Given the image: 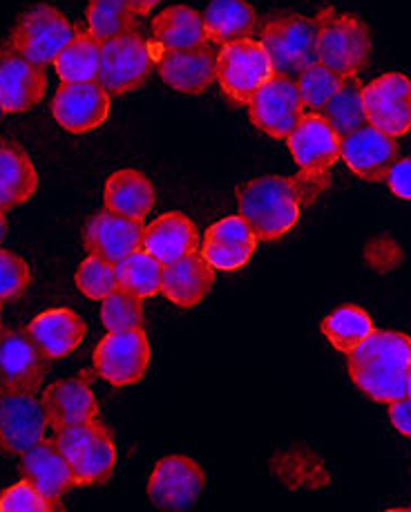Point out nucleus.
Instances as JSON below:
<instances>
[{"label": "nucleus", "instance_id": "44", "mask_svg": "<svg viewBox=\"0 0 411 512\" xmlns=\"http://www.w3.org/2000/svg\"><path fill=\"white\" fill-rule=\"evenodd\" d=\"M126 3L135 9L137 16H148L152 14V9L161 3V0H126Z\"/></svg>", "mask_w": 411, "mask_h": 512}, {"label": "nucleus", "instance_id": "33", "mask_svg": "<svg viewBox=\"0 0 411 512\" xmlns=\"http://www.w3.org/2000/svg\"><path fill=\"white\" fill-rule=\"evenodd\" d=\"M137 18L126 0H90L85 9V30L103 43L137 30Z\"/></svg>", "mask_w": 411, "mask_h": 512}, {"label": "nucleus", "instance_id": "9", "mask_svg": "<svg viewBox=\"0 0 411 512\" xmlns=\"http://www.w3.org/2000/svg\"><path fill=\"white\" fill-rule=\"evenodd\" d=\"M246 106L253 126L273 139L289 137L302 117L307 115L298 83L293 77H284V74H275L269 83H264Z\"/></svg>", "mask_w": 411, "mask_h": 512}, {"label": "nucleus", "instance_id": "17", "mask_svg": "<svg viewBox=\"0 0 411 512\" xmlns=\"http://www.w3.org/2000/svg\"><path fill=\"white\" fill-rule=\"evenodd\" d=\"M47 72L12 45L0 50V106L9 115L32 110L45 99Z\"/></svg>", "mask_w": 411, "mask_h": 512}, {"label": "nucleus", "instance_id": "35", "mask_svg": "<svg viewBox=\"0 0 411 512\" xmlns=\"http://www.w3.org/2000/svg\"><path fill=\"white\" fill-rule=\"evenodd\" d=\"M362 88L365 85L360 83L358 77L344 79L340 90L333 94L331 101L322 108L320 115L327 119L340 137L351 135L353 130L365 126V106H362Z\"/></svg>", "mask_w": 411, "mask_h": 512}, {"label": "nucleus", "instance_id": "1", "mask_svg": "<svg viewBox=\"0 0 411 512\" xmlns=\"http://www.w3.org/2000/svg\"><path fill=\"white\" fill-rule=\"evenodd\" d=\"M331 186V175L280 177L264 175L251 179L237 191L240 215L260 242L280 240L300 222L302 206L313 204Z\"/></svg>", "mask_w": 411, "mask_h": 512}, {"label": "nucleus", "instance_id": "42", "mask_svg": "<svg viewBox=\"0 0 411 512\" xmlns=\"http://www.w3.org/2000/svg\"><path fill=\"white\" fill-rule=\"evenodd\" d=\"M389 191L400 199H411V157L396 159L385 177Z\"/></svg>", "mask_w": 411, "mask_h": 512}, {"label": "nucleus", "instance_id": "28", "mask_svg": "<svg viewBox=\"0 0 411 512\" xmlns=\"http://www.w3.org/2000/svg\"><path fill=\"white\" fill-rule=\"evenodd\" d=\"M152 39L159 52L206 45L204 14L188 5H172L152 18Z\"/></svg>", "mask_w": 411, "mask_h": 512}, {"label": "nucleus", "instance_id": "13", "mask_svg": "<svg viewBox=\"0 0 411 512\" xmlns=\"http://www.w3.org/2000/svg\"><path fill=\"white\" fill-rule=\"evenodd\" d=\"M52 115L72 135L97 130L110 117V92L99 81L61 83L52 99Z\"/></svg>", "mask_w": 411, "mask_h": 512}, {"label": "nucleus", "instance_id": "49", "mask_svg": "<svg viewBox=\"0 0 411 512\" xmlns=\"http://www.w3.org/2000/svg\"><path fill=\"white\" fill-rule=\"evenodd\" d=\"M409 510H411V506H409Z\"/></svg>", "mask_w": 411, "mask_h": 512}, {"label": "nucleus", "instance_id": "32", "mask_svg": "<svg viewBox=\"0 0 411 512\" xmlns=\"http://www.w3.org/2000/svg\"><path fill=\"white\" fill-rule=\"evenodd\" d=\"M322 334L338 352L349 354L353 347H358L362 340L374 334V322L365 309L342 305L322 320Z\"/></svg>", "mask_w": 411, "mask_h": 512}, {"label": "nucleus", "instance_id": "45", "mask_svg": "<svg viewBox=\"0 0 411 512\" xmlns=\"http://www.w3.org/2000/svg\"><path fill=\"white\" fill-rule=\"evenodd\" d=\"M5 235H7V220H5V211L0 208V244H3Z\"/></svg>", "mask_w": 411, "mask_h": 512}, {"label": "nucleus", "instance_id": "8", "mask_svg": "<svg viewBox=\"0 0 411 512\" xmlns=\"http://www.w3.org/2000/svg\"><path fill=\"white\" fill-rule=\"evenodd\" d=\"M150 343L143 327L110 331L94 349V372L114 387L139 383L150 367Z\"/></svg>", "mask_w": 411, "mask_h": 512}, {"label": "nucleus", "instance_id": "14", "mask_svg": "<svg viewBox=\"0 0 411 512\" xmlns=\"http://www.w3.org/2000/svg\"><path fill=\"white\" fill-rule=\"evenodd\" d=\"M284 141L302 173L327 175L340 159L342 137L320 112H307Z\"/></svg>", "mask_w": 411, "mask_h": 512}, {"label": "nucleus", "instance_id": "3", "mask_svg": "<svg viewBox=\"0 0 411 512\" xmlns=\"http://www.w3.org/2000/svg\"><path fill=\"white\" fill-rule=\"evenodd\" d=\"M318 21V61L342 79L358 77L371 59V30L356 14H342L333 7L322 9Z\"/></svg>", "mask_w": 411, "mask_h": 512}, {"label": "nucleus", "instance_id": "20", "mask_svg": "<svg viewBox=\"0 0 411 512\" xmlns=\"http://www.w3.org/2000/svg\"><path fill=\"white\" fill-rule=\"evenodd\" d=\"M143 233L146 226L141 220H130L105 208L85 222L83 244L90 255L119 264L141 249Z\"/></svg>", "mask_w": 411, "mask_h": 512}, {"label": "nucleus", "instance_id": "48", "mask_svg": "<svg viewBox=\"0 0 411 512\" xmlns=\"http://www.w3.org/2000/svg\"><path fill=\"white\" fill-rule=\"evenodd\" d=\"M407 396L411 398V374H409V385H407Z\"/></svg>", "mask_w": 411, "mask_h": 512}, {"label": "nucleus", "instance_id": "27", "mask_svg": "<svg viewBox=\"0 0 411 512\" xmlns=\"http://www.w3.org/2000/svg\"><path fill=\"white\" fill-rule=\"evenodd\" d=\"M38 188L32 157L14 141L0 139V208L12 211L30 202Z\"/></svg>", "mask_w": 411, "mask_h": 512}, {"label": "nucleus", "instance_id": "10", "mask_svg": "<svg viewBox=\"0 0 411 512\" xmlns=\"http://www.w3.org/2000/svg\"><path fill=\"white\" fill-rule=\"evenodd\" d=\"M206 490V472L186 454L159 459L148 479V499L159 510H186L197 504Z\"/></svg>", "mask_w": 411, "mask_h": 512}, {"label": "nucleus", "instance_id": "5", "mask_svg": "<svg viewBox=\"0 0 411 512\" xmlns=\"http://www.w3.org/2000/svg\"><path fill=\"white\" fill-rule=\"evenodd\" d=\"M76 30L79 27L70 23L61 9L38 3L18 18L9 45L25 59L47 68L61 54L63 47L74 39Z\"/></svg>", "mask_w": 411, "mask_h": 512}, {"label": "nucleus", "instance_id": "47", "mask_svg": "<svg viewBox=\"0 0 411 512\" xmlns=\"http://www.w3.org/2000/svg\"><path fill=\"white\" fill-rule=\"evenodd\" d=\"M5 115H7V112L3 110V106H0V123H3V119H5Z\"/></svg>", "mask_w": 411, "mask_h": 512}, {"label": "nucleus", "instance_id": "4", "mask_svg": "<svg viewBox=\"0 0 411 512\" xmlns=\"http://www.w3.org/2000/svg\"><path fill=\"white\" fill-rule=\"evenodd\" d=\"M260 43L271 56L275 74L295 79L300 70L318 61V21L302 14H275L262 25Z\"/></svg>", "mask_w": 411, "mask_h": 512}, {"label": "nucleus", "instance_id": "22", "mask_svg": "<svg viewBox=\"0 0 411 512\" xmlns=\"http://www.w3.org/2000/svg\"><path fill=\"white\" fill-rule=\"evenodd\" d=\"M21 474L52 501H63V495L76 488L72 463L65 459L54 439L38 441L34 448L21 454Z\"/></svg>", "mask_w": 411, "mask_h": 512}, {"label": "nucleus", "instance_id": "36", "mask_svg": "<svg viewBox=\"0 0 411 512\" xmlns=\"http://www.w3.org/2000/svg\"><path fill=\"white\" fill-rule=\"evenodd\" d=\"M342 77L333 70H329L327 65H322L320 61L309 63L307 68L300 70L298 77H295V83H298L300 97L304 103V110L307 112H322V108L331 101L333 94L340 90Z\"/></svg>", "mask_w": 411, "mask_h": 512}, {"label": "nucleus", "instance_id": "37", "mask_svg": "<svg viewBox=\"0 0 411 512\" xmlns=\"http://www.w3.org/2000/svg\"><path fill=\"white\" fill-rule=\"evenodd\" d=\"M101 322L108 331L143 327V298L119 287L108 298L101 300Z\"/></svg>", "mask_w": 411, "mask_h": 512}, {"label": "nucleus", "instance_id": "18", "mask_svg": "<svg viewBox=\"0 0 411 512\" xmlns=\"http://www.w3.org/2000/svg\"><path fill=\"white\" fill-rule=\"evenodd\" d=\"M41 403L47 423L54 430L101 419L99 401L92 392V372H81L79 376L47 385L41 394Z\"/></svg>", "mask_w": 411, "mask_h": 512}, {"label": "nucleus", "instance_id": "21", "mask_svg": "<svg viewBox=\"0 0 411 512\" xmlns=\"http://www.w3.org/2000/svg\"><path fill=\"white\" fill-rule=\"evenodd\" d=\"M257 235L242 215L224 217L206 231L202 253L206 262L219 271H235L253 258L257 249Z\"/></svg>", "mask_w": 411, "mask_h": 512}, {"label": "nucleus", "instance_id": "24", "mask_svg": "<svg viewBox=\"0 0 411 512\" xmlns=\"http://www.w3.org/2000/svg\"><path fill=\"white\" fill-rule=\"evenodd\" d=\"M215 284V269L210 267L202 253H188L184 258L164 267V287L161 293L181 309L197 307Z\"/></svg>", "mask_w": 411, "mask_h": 512}, {"label": "nucleus", "instance_id": "2", "mask_svg": "<svg viewBox=\"0 0 411 512\" xmlns=\"http://www.w3.org/2000/svg\"><path fill=\"white\" fill-rule=\"evenodd\" d=\"M353 385L371 401L387 405L407 396L411 374V338L400 331H376L347 354Z\"/></svg>", "mask_w": 411, "mask_h": 512}, {"label": "nucleus", "instance_id": "6", "mask_svg": "<svg viewBox=\"0 0 411 512\" xmlns=\"http://www.w3.org/2000/svg\"><path fill=\"white\" fill-rule=\"evenodd\" d=\"M275 77L269 52L260 41L244 39L217 52V83L235 106H246L253 94Z\"/></svg>", "mask_w": 411, "mask_h": 512}, {"label": "nucleus", "instance_id": "15", "mask_svg": "<svg viewBox=\"0 0 411 512\" xmlns=\"http://www.w3.org/2000/svg\"><path fill=\"white\" fill-rule=\"evenodd\" d=\"M47 416L36 394H0V452L25 454L45 439Z\"/></svg>", "mask_w": 411, "mask_h": 512}, {"label": "nucleus", "instance_id": "43", "mask_svg": "<svg viewBox=\"0 0 411 512\" xmlns=\"http://www.w3.org/2000/svg\"><path fill=\"white\" fill-rule=\"evenodd\" d=\"M389 405V421L394 428L411 439V398L403 396L396 398V401L387 403Z\"/></svg>", "mask_w": 411, "mask_h": 512}, {"label": "nucleus", "instance_id": "31", "mask_svg": "<svg viewBox=\"0 0 411 512\" xmlns=\"http://www.w3.org/2000/svg\"><path fill=\"white\" fill-rule=\"evenodd\" d=\"M117 443L110 430L99 434L92 443L76 454L72 461V470L76 477V486H99V483H108L117 468Z\"/></svg>", "mask_w": 411, "mask_h": 512}, {"label": "nucleus", "instance_id": "46", "mask_svg": "<svg viewBox=\"0 0 411 512\" xmlns=\"http://www.w3.org/2000/svg\"><path fill=\"white\" fill-rule=\"evenodd\" d=\"M3 305V302H0ZM0 329H3V307H0Z\"/></svg>", "mask_w": 411, "mask_h": 512}, {"label": "nucleus", "instance_id": "41", "mask_svg": "<svg viewBox=\"0 0 411 512\" xmlns=\"http://www.w3.org/2000/svg\"><path fill=\"white\" fill-rule=\"evenodd\" d=\"M105 430L108 428L101 423V419H94L88 423H76V425H68V428L56 430L54 441L59 445V450L65 454V459L72 463L76 459V454H79L85 445L92 443Z\"/></svg>", "mask_w": 411, "mask_h": 512}, {"label": "nucleus", "instance_id": "29", "mask_svg": "<svg viewBox=\"0 0 411 512\" xmlns=\"http://www.w3.org/2000/svg\"><path fill=\"white\" fill-rule=\"evenodd\" d=\"M208 43L228 45L251 39L257 27V14L246 0H210L204 12Z\"/></svg>", "mask_w": 411, "mask_h": 512}, {"label": "nucleus", "instance_id": "40", "mask_svg": "<svg viewBox=\"0 0 411 512\" xmlns=\"http://www.w3.org/2000/svg\"><path fill=\"white\" fill-rule=\"evenodd\" d=\"M32 284V271L27 262L12 251L0 249V302L18 300Z\"/></svg>", "mask_w": 411, "mask_h": 512}, {"label": "nucleus", "instance_id": "12", "mask_svg": "<svg viewBox=\"0 0 411 512\" xmlns=\"http://www.w3.org/2000/svg\"><path fill=\"white\" fill-rule=\"evenodd\" d=\"M47 358L27 331L0 329V394H38L43 390Z\"/></svg>", "mask_w": 411, "mask_h": 512}, {"label": "nucleus", "instance_id": "16", "mask_svg": "<svg viewBox=\"0 0 411 512\" xmlns=\"http://www.w3.org/2000/svg\"><path fill=\"white\" fill-rule=\"evenodd\" d=\"M340 159L353 175L365 182H385L389 168L398 159L396 137L365 123L351 135L342 137Z\"/></svg>", "mask_w": 411, "mask_h": 512}, {"label": "nucleus", "instance_id": "23", "mask_svg": "<svg viewBox=\"0 0 411 512\" xmlns=\"http://www.w3.org/2000/svg\"><path fill=\"white\" fill-rule=\"evenodd\" d=\"M25 331L47 360H59L81 347L88 325L72 309H50L38 314Z\"/></svg>", "mask_w": 411, "mask_h": 512}, {"label": "nucleus", "instance_id": "34", "mask_svg": "<svg viewBox=\"0 0 411 512\" xmlns=\"http://www.w3.org/2000/svg\"><path fill=\"white\" fill-rule=\"evenodd\" d=\"M164 267L166 264H161L150 253L139 249L117 264L119 287L137 293L143 300L155 298L164 287Z\"/></svg>", "mask_w": 411, "mask_h": 512}, {"label": "nucleus", "instance_id": "7", "mask_svg": "<svg viewBox=\"0 0 411 512\" xmlns=\"http://www.w3.org/2000/svg\"><path fill=\"white\" fill-rule=\"evenodd\" d=\"M152 65H155V54L150 52L148 41L132 30L101 43L97 81L110 92V97H121L139 90L148 81Z\"/></svg>", "mask_w": 411, "mask_h": 512}, {"label": "nucleus", "instance_id": "25", "mask_svg": "<svg viewBox=\"0 0 411 512\" xmlns=\"http://www.w3.org/2000/svg\"><path fill=\"white\" fill-rule=\"evenodd\" d=\"M199 233L195 222L184 213H164L146 226L141 249L157 258L161 264H170L184 255L197 251Z\"/></svg>", "mask_w": 411, "mask_h": 512}, {"label": "nucleus", "instance_id": "38", "mask_svg": "<svg viewBox=\"0 0 411 512\" xmlns=\"http://www.w3.org/2000/svg\"><path fill=\"white\" fill-rule=\"evenodd\" d=\"M76 289L88 300H105L112 291L119 289L117 264L88 255L76 269Z\"/></svg>", "mask_w": 411, "mask_h": 512}, {"label": "nucleus", "instance_id": "11", "mask_svg": "<svg viewBox=\"0 0 411 512\" xmlns=\"http://www.w3.org/2000/svg\"><path fill=\"white\" fill-rule=\"evenodd\" d=\"M362 106L371 126L391 137H405L411 130V79L389 72L362 88Z\"/></svg>", "mask_w": 411, "mask_h": 512}, {"label": "nucleus", "instance_id": "30", "mask_svg": "<svg viewBox=\"0 0 411 512\" xmlns=\"http://www.w3.org/2000/svg\"><path fill=\"white\" fill-rule=\"evenodd\" d=\"M52 65L61 83L97 81L101 65V41L94 39L88 30H76L74 39L63 47Z\"/></svg>", "mask_w": 411, "mask_h": 512}, {"label": "nucleus", "instance_id": "26", "mask_svg": "<svg viewBox=\"0 0 411 512\" xmlns=\"http://www.w3.org/2000/svg\"><path fill=\"white\" fill-rule=\"evenodd\" d=\"M157 202V191L150 179L137 168H123L112 173L103 188V204L108 211L130 217V220H146Z\"/></svg>", "mask_w": 411, "mask_h": 512}, {"label": "nucleus", "instance_id": "19", "mask_svg": "<svg viewBox=\"0 0 411 512\" xmlns=\"http://www.w3.org/2000/svg\"><path fill=\"white\" fill-rule=\"evenodd\" d=\"M155 63L161 81L181 94H202L217 83V52L213 43L188 50H164L157 54Z\"/></svg>", "mask_w": 411, "mask_h": 512}, {"label": "nucleus", "instance_id": "39", "mask_svg": "<svg viewBox=\"0 0 411 512\" xmlns=\"http://www.w3.org/2000/svg\"><path fill=\"white\" fill-rule=\"evenodd\" d=\"M63 510V501L47 499L38 492L30 481L14 483L12 488L3 490L0 495V512H59Z\"/></svg>", "mask_w": 411, "mask_h": 512}]
</instances>
